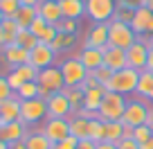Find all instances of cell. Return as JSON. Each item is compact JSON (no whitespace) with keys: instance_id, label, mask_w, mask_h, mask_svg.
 <instances>
[{"instance_id":"cell-55","label":"cell","mask_w":153,"mask_h":149,"mask_svg":"<svg viewBox=\"0 0 153 149\" xmlns=\"http://www.w3.org/2000/svg\"><path fill=\"white\" fill-rule=\"evenodd\" d=\"M144 7H149V9L153 11V0H144Z\"/></svg>"},{"instance_id":"cell-59","label":"cell","mask_w":153,"mask_h":149,"mask_svg":"<svg viewBox=\"0 0 153 149\" xmlns=\"http://www.w3.org/2000/svg\"><path fill=\"white\" fill-rule=\"evenodd\" d=\"M0 50H2V48H0Z\"/></svg>"},{"instance_id":"cell-48","label":"cell","mask_w":153,"mask_h":149,"mask_svg":"<svg viewBox=\"0 0 153 149\" xmlns=\"http://www.w3.org/2000/svg\"><path fill=\"white\" fill-rule=\"evenodd\" d=\"M95 149H117V145H115V142H106V140H104V142H97Z\"/></svg>"},{"instance_id":"cell-16","label":"cell","mask_w":153,"mask_h":149,"mask_svg":"<svg viewBox=\"0 0 153 149\" xmlns=\"http://www.w3.org/2000/svg\"><path fill=\"white\" fill-rule=\"evenodd\" d=\"M86 45L104 50L108 45V23H92V27L88 29V36H86Z\"/></svg>"},{"instance_id":"cell-13","label":"cell","mask_w":153,"mask_h":149,"mask_svg":"<svg viewBox=\"0 0 153 149\" xmlns=\"http://www.w3.org/2000/svg\"><path fill=\"white\" fill-rule=\"evenodd\" d=\"M0 54H2V61H5L7 66H11V70H14V68H18V66L29 63V50L20 48V45H16V43L2 48V50H0Z\"/></svg>"},{"instance_id":"cell-5","label":"cell","mask_w":153,"mask_h":149,"mask_svg":"<svg viewBox=\"0 0 153 149\" xmlns=\"http://www.w3.org/2000/svg\"><path fill=\"white\" fill-rule=\"evenodd\" d=\"M126 104H128V100H126L124 95H120V93H106L104 102H101V106H99V120L101 122L122 120Z\"/></svg>"},{"instance_id":"cell-33","label":"cell","mask_w":153,"mask_h":149,"mask_svg":"<svg viewBox=\"0 0 153 149\" xmlns=\"http://www.w3.org/2000/svg\"><path fill=\"white\" fill-rule=\"evenodd\" d=\"M14 43L20 45V48H25V50H34L38 45V39L29 32V29H20V32L16 34V41H14Z\"/></svg>"},{"instance_id":"cell-24","label":"cell","mask_w":153,"mask_h":149,"mask_svg":"<svg viewBox=\"0 0 153 149\" xmlns=\"http://www.w3.org/2000/svg\"><path fill=\"white\" fill-rule=\"evenodd\" d=\"M88 131H90V120L81 115H72L70 118V136L76 140H86L88 138Z\"/></svg>"},{"instance_id":"cell-30","label":"cell","mask_w":153,"mask_h":149,"mask_svg":"<svg viewBox=\"0 0 153 149\" xmlns=\"http://www.w3.org/2000/svg\"><path fill=\"white\" fill-rule=\"evenodd\" d=\"M68 93V100L72 106V115H76L79 111L83 109V88H63Z\"/></svg>"},{"instance_id":"cell-50","label":"cell","mask_w":153,"mask_h":149,"mask_svg":"<svg viewBox=\"0 0 153 149\" xmlns=\"http://www.w3.org/2000/svg\"><path fill=\"white\" fill-rule=\"evenodd\" d=\"M9 149H27V147H25V140H18V142H11Z\"/></svg>"},{"instance_id":"cell-14","label":"cell","mask_w":153,"mask_h":149,"mask_svg":"<svg viewBox=\"0 0 153 149\" xmlns=\"http://www.w3.org/2000/svg\"><path fill=\"white\" fill-rule=\"evenodd\" d=\"M104 66H108L113 72L128 68V61H126V50H124V48H113V45H106V48H104Z\"/></svg>"},{"instance_id":"cell-3","label":"cell","mask_w":153,"mask_h":149,"mask_svg":"<svg viewBox=\"0 0 153 149\" xmlns=\"http://www.w3.org/2000/svg\"><path fill=\"white\" fill-rule=\"evenodd\" d=\"M135 41H137V34L133 32V27H131L128 23L110 18V23H108V45L126 50V48H131Z\"/></svg>"},{"instance_id":"cell-11","label":"cell","mask_w":153,"mask_h":149,"mask_svg":"<svg viewBox=\"0 0 153 149\" xmlns=\"http://www.w3.org/2000/svg\"><path fill=\"white\" fill-rule=\"evenodd\" d=\"M45 104H48V118H63V120H68L72 115V106H70V100H68L65 91L50 95L45 100Z\"/></svg>"},{"instance_id":"cell-6","label":"cell","mask_w":153,"mask_h":149,"mask_svg":"<svg viewBox=\"0 0 153 149\" xmlns=\"http://www.w3.org/2000/svg\"><path fill=\"white\" fill-rule=\"evenodd\" d=\"M48 118V104L43 97L36 100H20V122L25 127H34Z\"/></svg>"},{"instance_id":"cell-4","label":"cell","mask_w":153,"mask_h":149,"mask_svg":"<svg viewBox=\"0 0 153 149\" xmlns=\"http://www.w3.org/2000/svg\"><path fill=\"white\" fill-rule=\"evenodd\" d=\"M61 75H63V82H65V88H81L86 77L90 75L88 68L79 61V57H70L61 63Z\"/></svg>"},{"instance_id":"cell-17","label":"cell","mask_w":153,"mask_h":149,"mask_svg":"<svg viewBox=\"0 0 153 149\" xmlns=\"http://www.w3.org/2000/svg\"><path fill=\"white\" fill-rule=\"evenodd\" d=\"M29 32L38 39V43H52L54 36L59 34V29H56V25H50V23H45L41 16H36V20L32 23Z\"/></svg>"},{"instance_id":"cell-29","label":"cell","mask_w":153,"mask_h":149,"mask_svg":"<svg viewBox=\"0 0 153 149\" xmlns=\"http://www.w3.org/2000/svg\"><path fill=\"white\" fill-rule=\"evenodd\" d=\"M124 122L117 120V122H106V142H120L124 140Z\"/></svg>"},{"instance_id":"cell-1","label":"cell","mask_w":153,"mask_h":149,"mask_svg":"<svg viewBox=\"0 0 153 149\" xmlns=\"http://www.w3.org/2000/svg\"><path fill=\"white\" fill-rule=\"evenodd\" d=\"M137 79H140V70L133 68H124V70L113 72V77L108 79V84H104V88L108 93H120V95H131L137 88Z\"/></svg>"},{"instance_id":"cell-47","label":"cell","mask_w":153,"mask_h":149,"mask_svg":"<svg viewBox=\"0 0 153 149\" xmlns=\"http://www.w3.org/2000/svg\"><path fill=\"white\" fill-rule=\"evenodd\" d=\"M144 70L153 72V43H151V48H149V59H146V68H144Z\"/></svg>"},{"instance_id":"cell-7","label":"cell","mask_w":153,"mask_h":149,"mask_svg":"<svg viewBox=\"0 0 153 149\" xmlns=\"http://www.w3.org/2000/svg\"><path fill=\"white\" fill-rule=\"evenodd\" d=\"M149 113H151V106L146 104V100H128L124 109V115H122V122L126 127H142L146 124L149 120Z\"/></svg>"},{"instance_id":"cell-9","label":"cell","mask_w":153,"mask_h":149,"mask_svg":"<svg viewBox=\"0 0 153 149\" xmlns=\"http://www.w3.org/2000/svg\"><path fill=\"white\" fill-rule=\"evenodd\" d=\"M149 48H151V43H149L146 36H137V41H135L131 48H126L128 68H133V70H144V68H146V59H149Z\"/></svg>"},{"instance_id":"cell-2","label":"cell","mask_w":153,"mask_h":149,"mask_svg":"<svg viewBox=\"0 0 153 149\" xmlns=\"http://www.w3.org/2000/svg\"><path fill=\"white\" fill-rule=\"evenodd\" d=\"M38 91H41V97L48 100L50 95L54 93H61L65 88V82H63V75H61V68L59 66H50V68H43L38 72Z\"/></svg>"},{"instance_id":"cell-44","label":"cell","mask_w":153,"mask_h":149,"mask_svg":"<svg viewBox=\"0 0 153 149\" xmlns=\"http://www.w3.org/2000/svg\"><path fill=\"white\" fill-rule=\"evenodd\" d=\"M117 149H140V142H135L133 138H124L117 142Z\"/></svg>"},{"instance_id":"cell-49","label":"cell","mask_w":153,"mask_h":149,"mask_svg":"<svg viewBox=\"0 0 153 149\" xmlns=\"http://www.w3.org/2000/svg\"><path fill=\"white\" fill-rule=\"evenodd\" d=\"M41 0H20V7H38Z\"/></svg>"},{"instance_id":"cell-51","label":"cell","mask_w":153,"mask_h":149,"mask_svg":"<svg viewBox=\"0 0 153 149\" xmlns=\"http://www.w3.org/2000/svg\"><path fill=\"white\" fill-rule=\"evenodd\" d=\"M140 149H153V138H149L146 142H142V145H140Z\"/></svg>"},{"instance_id":"cell-28","label":"cell","mask_w":153,"mask_h":149,"mask_svg":"<svg viewBox=\"0 0 153 149\" xmlns=\"http://www.w3.org/2000/svg\"><path fill=\"white\" fill-rule=\"evenodd\" d=\"M36 16H38L36 7H20L18 14H16V23H18L20 29H29V27H32V23L36 20Z\"/></svg>"},{"instance_id":"cell-22","label":"cell","mask_w":153,"mask_h":149,"mask_svg":"<svg viewBox=\"0 0 153 149\" xmlns=\"http://www.w3.org/2000/svg\"><path fill=\"white\" fill-rule=\"evenodd\" d=\"M106 93H108V91H106L104 86L86 88V91H83V109H88V111H95V113H99V106H101V102H104Z\"/></svg>"},{"instance_id":"cell-37","label":"cell","mask_w":153,"mask_h":149,"mask_svg":"<svg viewBox=\"0 0 153 149\" xmlns=\"http://www.w3.org/2000/svg\"><path fill=\"white\" fill-rule=\"evenodd\" d=\"M149 138H153V129L149 124H142V127H135L133 129V140L135 142L142 145V142H146Z\"/></svg>"},{"instance_id":"cell-39","label":"cell","mask_w":153,"mask_h":149,"mask_svg":"<svg viewBox=\"0 0 153 149\" xmlns=\"http://www.w3.org/2000/svg\"><path fill=\"white\" fill-rule=\"evenodd\" d=\"M90 75H92V77H95L97 82L101 84V86H104V84H108V79L113 77V70H110L108 66H99V68H97V70H92Z\"/></svg>"},{"instance_id":"cell-12","label":"cell","mask_w":153,"mask_h":149,"mask_svg":"<svg viewBox=\"0 0 153 149\" xmlns=\"http://www.w3.org/2000/svg\"><path fill=\"white\" fill-rule=\"evenodd\" d=\"M56 59V52L52 50L50 43H38L34 50H29V63L36 66L38 70H43V68H50Z\"/></svg>"},{"instance_id":"cell-25","label":"cell","mask_w":153,"mask_h":149,"mask_svg":"<svg viewBox=\"0 0 153 149\" xmlns=\"http://www.w3.org/2000/svg\"><path fill=\"white\" fill-rule=\"evenodd\" d=\"M151 93H153V72L151 70H140V79H137L135 95H140L142 100H149Z\"/></svg>"},{"instance_id":"cell-27","label":"cell","mask_w":153,"mask_h":149,"mask_svg":"<svg viewBox=\"0 0 153 149\" xmlns=\"http://www.w3.org/2000/svg\"><path fill=\"white\" fill-rule=\"evenodd\" d=\"M25 147L27 149H52V142L43 136V131H32L25 136Z\"/></svg>"},{"instance_id":"cell-34","label":"cell","mask_w":153,"mask_h":149,"mask_svg":"<svg viewBox=\"0 0 153 149\" xmlns=\"http://www.w3.org/2000/svg\"><path fill=\"white\" fill-rule=\"evenodd\" d=\"M14 72L18 75L23 82H36L38 79V68L36 66H32V63H25V66H18V68H14Z\"/></svg>"},{"instance_id":"cell-53","label":"cell","mask_w":153,"mask_h":149,"mask_svg":"<svg viewBox=\"0 0 153 149\" xmlns=\"http://www.w3.org/2000/svg\"><path fill=\"white\" fill-rule=\"evenodd\" d=\"M146 39H149V43H153V23H151V27H149V32H146Z\"/></svg>"},{"instance_id":"cell-42","label":"cell","mask_w":153,"mask_h":149,"mask_svg":"<svg viewBox=\"0 0 153 149\" xmlns=\"http://www.w3.org/2000/svg\"><path fill=\"white\" fill-rule=\"evenodd\" d=\"M76 145H79V140L72 138V136H68V138H63L61 142H54L52 149H76Z\"/></svg>"},{"instance_id":"cell-40","label":"cell","mask_w":153,"mask_h":149,"mask_svg":"<svg viewBox=\"0 0 153 149\" xmlns=\"http://www.w3.org/2000/svg\"><path fill=\"white\" fill-rule=\"evenodd\" d=\"M16 93L11 91V86L7 84V75H0V104L2 102H7L9 97H14Z\"/></svg>"},{"instance_id":"cell-19","label":"cell","mask_w":153,"mask_h":149,"mask_svg":"<svg viewBox=\"0 0 153 149\" xmlns=\"http://www.w3.org/2000/svg\"><path fill=\"white\" fill-rule=\"evenodd\" d=\"M27 127L23 122H9V124H0V140H5L7 145L18 142V140H25L27 136Z\"/></svg>"},{"instance_id":"cell-26","label":"cell","mask_w":153,"mask_h":149,"mask_svg":"<svg viewBox=\"0 0 153 149\" xmlns=\"http://www.w3.org/2000/svg\"><path fill=\"white\" fill-rule=\"evenodd\" d=\"M74 43H76V34H63V32H59L50 45H52V50L59 54V52H68L70 48H74Z\"/></svg>"},{"instance_id":"cell-21","label":"cell","mask_w":153,"mask_h":149,"mask_svg":"<svg viewBox=\"0 0 153 149\" xmlns=\"http://www.w3.org/2000/svg\"><path fill=\"white\" fill-rule=\"evenodd\" d=\"M9 122H20V100L16 95L0 104V124Z\"/></svg>"},{"instance_id":"cell-54","label":"cell","mask_w":153,"mask_h":149,"mask_svg":"<svg viewBox=\"0 0 153 149\" xmlns=\"http://www.w3.org/2000/svg\"><path fill=\"white\" fill-rule=\"evenodd\" d=\"M146 124L153 129V106H151V113H149V120H146Z\"/></svg>"},{"instance_id":"cell-43","label":"cell","mask_w":153,"mask_h":149,"mask_svg":"<svg viewBox=\"0 0 153 149\" xmlns=\"http://www.w3.org/2000/svg\"><path fill=\"white\" fill-rule=\"evenodd\" d=\"M7 84H9V86H11V91H14V93H16V91H18V88H20V86H23V84H25V82H23V79H20V77H18V75H16V72H14V70H11V72H9V75H7Z\"/></svg>"},{"instance_id":"cell-56","label":"cell","mask_w":153,"mask_h":149,"mask_svg":"<svg viewBox=\"0 0 153 149\" xmlns=\"http://www.w3.org/2000/svg\"><path fill=\"white\" fill-rule=\"evenodd\" d=\"M0 149H9V145H7L5 140H0Z\"/></svg>"},{"instance_id":"cell-20","label":"cell","mask_w":153,"mask_h":149,"mask_svg":"<svg viewBox=\"0 0 153 149\" xmlns=\"http://www.w3.org/2000/svg\"><path fill=\"white\" fill-rule=\"evenodd\" d=\"M36 9H38V16H41L45 23H50V25H56L59 20L63 18L61 7H59V0H41Z\"/></svg>"},{"instance_id":"cell-10","label":"cell","mask_w":153,"mask_h":149,"mask_svg":"<svg viewBox=\"0 0 153 149\" xmlns=\"http://www.w3.org/2000/svg\"><path fill=\"white\" fill-rule=\"evenodd\" d=\"M43 136L50 140V142H61L63 138L70 136V120H63V118H48L43 122Z\"/></svg>"},{"instance_id":"cell-32","label":"cell","mask_w":153,"mask_h":149,"mask_svg":"<svg viewBox=\"0 0 153 149\" xmlns=\"http://www.w3.org/2000/svg\"><path fill=\"white\" fill-rule=\"evenodd\" d=\"M16 97H18V100H36V97H41L38 84L36 82H25L23 86L16 91Z\"/></svg>"},{"instance_id":"cell-58","label":"cell","mask_w":153,"mask_h":149,"mask_svg":"<svg viewBox=\"0 0 153 149\" xmlns=\"http://www.w3.org/2000/svg\"><path fill=\"white\" fill-rule=\"evenodd\" d=\"M146 102H151V104H153V93H151V95H149V100Z\"/></svg>"},{"instance_id":"cell-57","label":"cell","mask_w":153,"mask_h":149,"mask_svg":"<svg viewBox=\"0 0 153 149\" xmlns=\"http://www.w3.org/2000/svg\"><path fill=\"white\" fill-rule=\"evenodd\" d=\"M2 20H5V14H2V11H0V25H2Z\"/></svg>"},{"instance_id":"cell-23","label":"cell","mask_w":153,"mask_h":149,"mask_svg":"<svg viewBox=\"0 0 153 149\" xmlns=\"http://www.w3.org/2000/svg\"><path fill=\"white\" fill-rule=\"evenodd\" d=\"M59 7H61L63 18L79 20L86 14V0H59Z\"/></svg>"},{"instance_id":"cell-36","label":"cell","mask_w":153,"mask_h":149,"mask_svg":"<svg viewBox=\"0 0 153 149\" xmlns=\"http://www.w3.org/2000/svg\"><path fill=\"white\" fill-rule=\"evenodd\" d=\"M0 32L7 34L9 39L16 41V34L20 32V27H18V23H16V18H5V20H2V25H0Z\"/></svg>"},{"instance_id":"cell-38","label":"cell","mask_w":153,"mask_h":149,"mask_svg":"<svg viewBox=\"0 0 153 149\" xmlns=\"http://www.w3.org/2000/svg\"><path fill=\"white\" fill-rule=\"evenodd\" d=\"M56 29L63 32V34H76L79 32V25H76V20H72V18H61L56 23Z\"/></svg>"},{"instance_id":"cell-15","label":"cell","mask_w":153,"mask_h":149,"mask_svg":"<svg viewBox=\"0 0 153 149\" xmlns=\"http://www.w3.org/2000/svg\"><path fill=\"white\" fill-rule=\"evenodd\" d=\"M151 23H153V11L149 9V7H137V9L133 11L131 27H133V32L137 34V36H146Z\"/></svg>"},{"instance_id":"cell-46","label":"cell","mask_w":153,"mask_h":149,"mask_svg":"<svg viewBox=\"0 0 153 149\" xmlns=\"http://www.w3.org/2000/svg\"><path fill=\"white\" fill-rule=\"evenodd\" d=\"M95 147H97V145L92 142V140H88V138L86 140H79V145H76V149H95Z\"/></svg>"},{"instance_id":"cell-8","label":"cell","mask_w":153,"mask_h":149,"mask_svg":"<svg viewBox=\"0 0 153 149\" xmlns=\"http://www.w3.org/2000/svg\"><path fill=\"white\" fill-rule=\"evenodd\" d=\"M117 11V0H86V14L92 23H110Z\"/></svg>"},{"instance_id":"cell-45","label":"cell","mask_w":153,"mask_h":149,"mask_svg":"<svg viewBox=\"0 0 153 149\" xmlns=\"http://www.w3.org/2000/svg\"><path fill=\"white\" fill-rule=\"evenodd\" d=\"M120 7H131V9H137V7H144V0H117Z\"/></svg>"},{"instance_id":"cell-31","label":"cell","mask_w":153,"mask_h":149,"mask_svg":"<svg viewBox=\"0 0 153 149\" xmlns=\"http://www.w3.org/2000/svg\"><path fill=\"white\" fill-rule=\"evenodd\" d=\"M88 140L92 142H104L106 140V122L101 120H90V131H88Z\"/></svg>"},{"instance_id":"cell-41","label":"cell","mask_w":153,"mask_h":149,"mask_svg":"<svg viewBox=\"0 0 153 149\" xmlns=\"http://www.w3.org/2000/svg\"><path fill=\"white\" fill-rule=\"evenodd\" d=\"M133 11H135V9H131V7H120V5H117V11H115V16H113V18L131 25V20H133Z\"/></svg>"},{"instance_id":"cell-52","label":"cell","mask_w":153,"mask_h":149,"mask_svg":"<svg viewBox=\"0 0 153 149\" xmlns=\"http://www.w3.org/2000/svg\"><path fill=\"white\" fill-rule=\"evenodd\" d=\"M124 138H133V127H124Z\"/></svg>"},{"instance_id":"cell-18","label":"cell","mask_w":153,"mask_h":149,"mask_svg":"<svg viewBox=\"0 0 153 149\" xmlns=\"http://www.w3.org/2000/svg\"><path fill=\"white\" fill-rule=\"evenodd\" d=\"M76 57H79V61L88 68V72H92V70H97L99 66H104V50H99V48L83 45L81 52L76 54Z\"/></svg>"},{"instance_id":"cell-35","label":"cell","mask_w":153,"mask_h":149,"mask_svg":"<svg viewBox=\"0 0 153 149\" xmlns=\"http://www.w3.org/2000/svg\"><path fill=\"white\" fill-rule=\"evenodd\" d=\"M20 9V0H0V11L5 14V18H16Z\"/></svg>"}]
</instances>
